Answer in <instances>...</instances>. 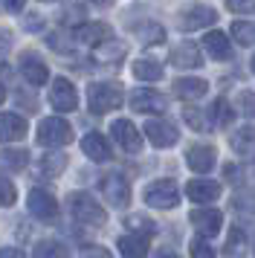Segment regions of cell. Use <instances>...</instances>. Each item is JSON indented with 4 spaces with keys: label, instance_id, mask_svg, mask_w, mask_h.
Masks as SVG:
<instances>
[{
    "label": "cell",
    "instance_id": "6da1fadb",
    "mask_svg": "<svg viewBox=\"0 0 255 258\" xmlns=\"http://www.w3.org/2000/svg\"><path fill=\"white\" fill-rule=\"evenodd\" d=\"M67 203H70V215H73L81 226H102V223L107 221V212H104L102 206L96 203V198L87 195V191H73L67 198Z\"/></svg>",
    "mask_w": 255,
    "mask_h": 258
},
{
    "label": "cell",
    "instance_id": "7a4b0ae2",
    "mask_svg": "<svg viewBox=\"0 0 255 258\" xmlns=\"http://www.w3.org/2000/svg\"><path fill=\"white\" fill-rule=\"evenodd\" d=\"M119 105H122V84L93 82L87 87V107H90V113H110Z\"/></svg>",
    "mask_w": 255,
    "mask_h": 258
},
{
    "label": "cell",
    "instance_id": "3957f363",
    "mask_svg": "<svg viewBox=\"0 0 255 258\" xmlns=\"http://www.w3.org/2000/svg\"><path fill=\"white\" fill-rule=\"evenodd\" d=\"M35 140L44 148H64V145L73 142V125L61 116H46V119H41Z\"/></svg>",
    "mask_w": 255,
    "mask_h": 258
},
{
    "label": "cell",
    "instance_id": "277c9868",
    "mask_svg": "<svg viewBox=\"0 0 255 258\" xmlns=\"http://www.w3.org/2000/svg\"><path fill=\"white\" fill-rule=\"evenodd\" d=\"M145 203L154 206V209H174L180 203V188L174 180H154L145 186Z\"/></svg>",
    "mask_w": 255,
    "mask_h": 258
},
{
    "label": "cell",
    "instance_id": "5b68a950",
    "mask_svg": "<svg viewBox=\"0 0 255 258\" xmlns=\"http://www.w3.org/2000/svg\"><path fill=\"white\" fill-rule=\"evenodd\" d=\"M49 105H52V110H58V113L76 110V107H79V90H76V84L70 82V79H64V76L52 79V87H49Z\"/></svg>",
    "mask_w": 255,
    "mask_h": 258
},
{
    "label": "cell",
    "instance_id": "8992f818",
    "mask_svg": "<svg viewBox=\"0 0 255 258\" xmlns=\"http://www.w3.org/2000/svg\"><path fill=\"white\" fill-rule=\"evenodd\" d=\"M215 21H218V12H215L212 6H203V3H192V6L180 9V15H177V26H180L183 32L203 29V26L215 24Z\"/></svg>",
    "mask_w": 255,
    "mask_h": 258
},
{
    "label": "cell",
    "instance_id": "52a82bcc",
    "mask_svg": "<svg viewBox=\"0 0 255 258\" xmlns=\"http://www.w3.org/2000/svg\"><path fill=\"white\" fill-rule=\"evenodd\" d=\"M26 206H29V215L38 218V221H55L61 206H58V200L52 191H46V188H32L29 191V198H26Z\"/></svg>",
    "mask_w": 255,
    "mask_h": 258
},
{
    "label": "cell",
    "instance_id": "ba28073f",
    "mask_svg": "<svg viewBox=\"0 0 255 258\" xmlns=\"http://www.w3.org/2000/svg\"><path fill=\"white\" fill-rule=\"evenodd\" d=\"M18 67H21V76H23L29 84H32V87H41V84L49 82V67H46V61L41 58L38 52H32V49L21 52Z\"/></svg>",
    "mask_w": 255,
    "mask_h": 258
},
{
    "label": "cell",
    "instance_id": "9c48e42d",
    "mask_svg": "<svg viewBox=\"0 0 255 258\" xmlns=\"http://www.w3.org/2000/svg\"><path fill=\"white\" fill-rule=\"evenodd\" d=\"M188 221L195 226L200 238H212V235L220 232V226H223V215L218 209H212V206H197V209L188 212Z\"/></svg>",
    "mask_w": 255,
    "mask_h": 258
},
{
    "label": "cell",
    "instance_id": "30bf717a",
    "mask_svg": "<svg viewBox=\"0 0 255 258\" xmlns=\"http://www.w3.org/2000/svg\"><path fill=\"white\" fill-rule=\"evenodd\" d=\"M145 137L151 140L154 148H171L180 140L177 128H174L171 122H165V119H148L145 122Z\"/></svg>",
    "mask_w": 255,
    "mask_h": 258
},
{
    "label": "cell",
    "instance_id": "8fae6325",
    "mask_svg": "<svg viewBox=\"0 0 255 258\" xmlns=\"http://www.w3.org/2000/svg\"><path fill=\"white\" fill-rule=\"evenodd\" d=\"M102 191L107 203L116 206V209H125L128 203H131V183H128L122 174H107L102 180Z\"/></svg>",
    "mask_w": 255,
    "mask_h": 258
},
{
    "label": "cell",
    "instance_id": "7c38bea8",
    "mask_svg": "<svg viewBox=\"0 0 255 258\" xmlns=\"http://www.w3.org/2000/svg\"><path fill=\"white\" fill-rule=\"evenodd\" d=\"M110 137H113L128 154H137L142 148V134L137 131V125L131 122V119H116L113 125H110Z\"/></svg>",
    "mask_w": 255,
    "mask_h": 258
},
{
    "label": "cell",
    "instance_id": "4fadbf2b",
    "mask_svg": "<svg viewBox=\"0 0 255 258\" xmlns=\"http://www.w3.org/2000/svg\"><path fill=\"white\" fill-rule=\"evenodd\" d=\"M73 38L79 41V44H87V47H99L104 41H110L113 38V29L102 21H84V24L73 32Z\"/></svg>",
    "mask_w": 255,
    "mask_h": 258
},
{
    "label": "cell",
    "instance_id": "5bb4252c",
    "mask_svg": "<svg viewBox=\"0 0 255 258\" xmlns=\"http://www.w3.org/2000/svg\"><path fill=\"white\" fill-rule=\"evenodd\" d=\"M185 163H188L192 171L206 174V171H212L215 163H218V151H215L212 145H192V148L185 151Z\"/></svg>",
    "mask_w": 255,
    "mask_h": 258
},
{
    "label": "cell",
    "instance_id": "9a60e30c",
    "mask_svg": "<svg viewBox=\"0 0 255 258\" xmlns=\"http://www.w3.org/2000/svg\"><path fill=\"white\" fill-rule=\"evenodd\" d=\"M165 107H168V102L157 90H137L131 96V110L134 113H162Z\"/></svg>",
    "mask_w": 255,
    "mask_h": 258
},
{
    "label": "cell",
    "instance_id": "2e32d148",
    "mask_svg": "<svg viewBox=\"0 0 255 258\" xmlns=\"http://www.w3.org/2000/svg\"><path fill=\"white\" fill-rule=\"evenodd\" d=\"M81 151L87 154V160H93V163H107V160L113 157L107 137H102L99 131H90V134L81 140Z\"/></svg>",
    "mask_w": 255,
    "mask_h": 258
},
{
    "label": "cell",
    "instance_id": "e0dca14e",
    "mask_svg": "<svg viewBox=\"0 0 255 258\" xmlns=\"http://www.w3.org/2000/svg\"><path fill=\"white\" fill-rule=\"evenodd\" d=\"M26 119L18 113H0V142H21L26 137Z\"/></svg>",
    "mask_w": 255,
    "mask_h": 258
},
{
    "label": "cell",
    "instance_id": "ac0fdd59",
    "mask_svg": "<svg viewBox=\"0 0 255 258\" xmlns=\"http://www.w3.org/2000/svg\"><path fill=\"white\" fill-rule=\"evenodd\" d=\"M171 64L174 67H180V70H195V67H200V49H197V44H192V41H183V44H177V47L171 49Z\"/></svg>",
    "mask_w": 255,
    "mask_h": 258
},
{
    "label": "cell",
    "instance_id": "d6986e66",
    "mask_svg": "<svg viewBox=\"0 0 255 258\" xmlns=\"http://www.w3.org/2000/svg\"><path fill=\"white\" fill-rule=\"evenodd\" d=\"M185 195H188L192 203H212L220 195V183H215V180H188Z\"/></svg>",
    "mask_w": 255,
    "mask_h": 258
},
{
    "label": "cell",
    "instance_id": "ffe728a7",
    "mask_svg": "<svg viewBox=\"0 0 255 258\" xmlns=\"http://www.w3.org/2000/svg\"><path fill=\"white\" fill-rule=\"evenodd\" d=\"M209 90V84L203 79H195V76H183V79H177L174 82V93L185 99V102H195V99H203Z\"/></svg>",
    "mask_w": 255,
    "mask_h": 258
},
{
    "label": "cell",
    "instance_id": "44dd1931",
    "mask_svg": "<svg viewBox=\"0 0 255 258\" xmlns=\"http://www.w3.org/2000/svg\"><path fill=\"white\" fill-rule=\"evenodd\" d=\"M29 163V151L26 148H0V171L18 174Z\"/></svg>",
    "mask_w": 255,
    "mask_h": 258
},
{
    "label": "cell",
    "instance_id": "7402d4cb",
    "mask_svg": "<svg viewBox=\"0 0 255 258\" xmlns=\"http://www.w3.org/2000/svg\"><path fill=\"white\" fill-rule=\"evenodd\" d=\"M119 252H122V258H145L148 255V238L145 235H122L119 238Z\"/></svg>",
    "mask_w": 255,
    "mask_h": 258
},
{
    "label": "cell",
    "instance_id": "603a6c76",
    "mask_svg": "<svg viewBox=\"0 0 255 258\" xmlns=\"http://www.w3.org/2000/svg\"><path fill=\"white\" fill-rule=\"evenodd\" d=\"M203 47H206V52L212 55V58H218V61H226L232 55L229 38L223 35V32H218V29H212V32L203 38Z\"/></svg>",
    "mask_w": 255,
    "mask_h": 258
},
{
    "label": "cell",
    "instance_id": "cb8c5ba5",
    "mask_svg": "<svg viewBox=\"0 0 255 258\" xmlns=\"http://www.w3.org/2000/svg\"><path fill=\"white\" fill-rule=\"evenodd\" d=\"M232 151L238 154V157H255V128H241L232 134Z\"/></svg>",
    "mask_w": 255,
    "mask_h": 258
},
{
    "label": "cell",
    "instance_id": "d4e9b609",
    "mask_svg": "<svg viewBox=\"0 0 255 258\" xmlns=\"http://www.w3.org/2000/svg\"><path fill=\"white\" fill-rule=\"evenodd\" d=\"M125 44H119V41H104V44H99L96 47V52H93V58L99 61V64H119V61L125 58Z\"/></svg>",
    "mask_w": 255,
    "mask_h": 258
},
{
    "label": "cell",
    "instance_id": "484cf974",
    "mask_svg": "<svg viewBox=\"0 0 255 258\" xmlns=\"http://www.w3.org/2000/svg\"><path fill=\"white\" fill-rule=\"evenodd\" d=\"M67 168V154H46V157H41V163H38V174L44 177H58L61 171Z\"/></svg>",
    "mask_w": 255,
    "mask_h": 258
},
{
    "label": "cell",
    "instance_id": "4316f807",
    "mask_svg": "<svg viewBox=\"0 0 255 258\" xmlns=\"http://www.w3.org/2000/svg\"><path fill=\"white\" fill-rule=\"evenodd\" d=\"M134 76H137L139 82H160L162 79V67L157 64V61H148V58H139L134 61Z\"/></svg>",
    "mask_w": 255,
    "mask_h": 258
},
{
    "label": "cell",
    "instance_id": "83f0119b",
    "mask_svg": "<svg viewBox=\"0 0 255 258\" xmlns=\"http://www.w3.org/2000/svg\"><path fill=\"white\" fill-rule=\"evenodd\" d=\"M232 110L243 119H252L255 116V93L252 90H238L235 99H232Z\"/></svg>",
    "mask_w": 255,
    "mask_h": 258
},
{
    "label": "cell",
    "instance_id": "f1b7e54d",
    "mask_svg": "<svg viewBox=\"0 0 255 258\" xmlns=\"http://www.w3.org/2000/svg\"><path fill=\"white\" fill-rule=\"evenodd\" d=\"M137 38L145 44V47H154V44H162V41H165V29H162L160 24L148 21V24H142L137 29Z\"/></svg>",
    "mask_w": 255,
    "mask_h": 258
},
{
    "label": "cell",
    "instance_id": "f546056e",
    "mask_svg": "<svg viewBox=\"0 0 255 258\" xmlns=\"http://www.w3.org/2000/svg\"><path fill=\"white\" fill-rule=\"evenodd\" d=\"M35 258H70V252H67V246L61 244V241L46 238V241H38V246H35Z\"/></svg>",
    "mask_w": 255,
    "mask_h": 258
},
{
    "label": "cell",
    "instance_id": "4dcf8cb0",
    "mask_svg": "<svg viewBox=\"0 0 255 258\" xmlns=\"http://www.w3.org/2000/svg\"><path fill=\"white\" fill-rule=\"evenodd\" d=\"M232 209L241 215H252L255 212V188H238L232 195Z\"/></svg>",
    "mask_w": 255,
    "mask_h": 258
},
{
    "label": "cell",
    "instance_id": "1f68e13d",
    "mask_svg": "<svg viewBox=\"0 0 255 258\" xmlns=\"http://www.w3.org/2000/svg\"><path fill=\"white\" fill-rule=\"evenodd\" d=\"M232 38H235V44H241V47H252L255 44V26L249 21H232Z\"/></svg>",
    "mask_w": 255,
    "mask_h": 258
},
{
    "label": "cell",
    "instance_id": "d6a6232c",
    "mask_svg": "<svg viewBox=\"0 0 255 258\" xmlns=\"http://www.w3.org/2000/svg\"><path fill=\"white\" fill-rule=\"evenodd\" d=\"M183 119H185V122H188V128L200 131V134H203V131H209V128H212V122H209V119H206V113H203L200 107H185V110H183Z\"/></svg>",
    "mask_w": 255,
    "mask_h": 258
},
{
    "label": "cell",
    "instance_id": "836d02e7",
    "mask_svg": "<svg viewBox=\"0 0 255 258\" xmlns=\"http://www.w3.org/2000/svg\"><path fill=\"white\" fill-rule=\"evenodd\" d=\"M125 223H128V226H131V229H134L137 235H145V238H151V235L157 232L154 221H151V218H145V215H131Z\"/></svg>",
    "mask_w": 255,
    "mask_h": 258
},
{
    "label": "cell",
    "instance_id": "e575fe53",
    "mask_svg": "<svg viewBox=\"0 0 255 258\" xmlns=\"http://www.w3.org/2000/svg\"><path fill=\"white\" fill-rule=\"evenodd\" d=\"M188 252H192V258H215V249H212V244H209L206 238H192V244H188Z\"/></svg>",
    "mask_w": 255,
    "mask_h": 258
},
{
    "label": "cell",
    "instance_id": "d590c367",
    "mask_svg": "<svg viewBox=\"0 0 255 258\" xmlns=\"http://www.w3.org/2000/svg\"><path fill=\"white\" fill-rule=\"evenodd\" d=\"M15 200H18V188H15V183H9L6 177H0V209L12 206Z\"/></svg>",
    "mask_w": 255,
    "mask_h": 258
},
{
    "label": "cell",
    "instance_id": "8d00e7d4",
    "mask_svg": "<svg viewBox=\"0 0 255 258\" xmlns=\"http://www.w3.org/2000/svg\"><path fill=\"white\" fill-rule=\"evenodd\" d=\"M212 110H215V122H218V125H229V122H232V113H235L226 99H218Z\"/></svg>",
    "mask_w": 255,
    "mask_h": 258
},
{
    "label": "cell",
    "instance_id": "74e56055",
    "mask_svg": "<svg viewBox=\"0 0 255 258\" xmlns=\"http://www.w3.org/2000/svg\"><path fill=\"white\" fill-rule=\"evenodd\" d=\"M81 258H113L110 255V249H104V246L99 244H87V246H81Z\"/></svg>",
    "mask_w": 255,
    "mask_h": 258
},
{
    "label": "cell",
    "instance_id": "f35d334b",
    "mask_svg": "<svg viewBox=\"0 0 255 258\" xmlns=\"http://www.w3.org/2000/svg\"><path fill=\"white\" fill-rule=\"evenodd\" d=\"M226 6H229L232 12H238V15L255 12V0H226Z\"/></svg>",
    "mask_w": 255,
    "mask_h": 258
},
{
    "label": "cell",
    "instance_id": "ab89813d",
    "mask_svg": "<svg viewBox=\"0 0 255 258\" xmlns=\"http://www.w3.org/2000/svg\"><path fill=\"white\" fill-rule=\"evenodd\" d=\"M23 6H26V0H0V9H3L6 15L23 12Z\"/></svg>",
    "mask_w": 255,
    "mask_h": 258
},
{
    "label": "cell",
    "instance_id": "60d3db41",
    "mask_svg": "<svg viewBox=\"0 0 255 258\" xmlns=\"http://www.w3.org/2000/svg\"><path fill=\"white\" fill-rule=\"evenodd\" d=\"M243 246V235H241V229H232V235H229V241H226V249H229L232 255L238 252Z\"/></svg>",
    "mask_w": 255,
    "mask_h": 258
},
{
    "label": "cell",
    "instance_id": "b9f144b4",
    "mask_svg": "<svg viewBox=\"0 0 255 258\" xmlns=\"http://www.w3.org/2000/svg\"><path fill=\"white\" fill-rule=\"evenodd\" d=\"M26 29H29V32H38V29H44V18H41V15H26Z\"/></svg>",
    "mask_w": 255,
    "mask_h": 258
},
{
    "label": "cell",
    "instance_id": "7bdbcfd3",
    "mask_svg": "<svg viewBox=\"0 0 255 258\" xmlns=\"http://www.w3.org/2000/svg\"><path fill=\"white\" fill-rule=\"evenodd\" d=\"M0 258H26V255H23L18 246H3L0 249Z\"/></svg>",
    "mask_w": 255,
    "mask_h": 258
},
{
    "label": "cell",
    "instance_id": "ee69618b",
    "mask_svg": "<svg viewBox=\"0 0 255 258\" xmlns=\"http://www.w3.org/2000/svg\"><path fill=\"white\" fill-rule=\"evenodd\" d=\"M12 44V32H6V29H0V52H6Z\"/></svg>",
    "mask_w": 255,
    "mask_h": 258
},
{
    "label": "cell",
    "instance_id": "f6af8a7d",
    "mask_svg": "<svg viewBox=\"0 0 255 258\" xmlns=\"http://www.w3.org/2000/svg\"><path fill=\"white\" fill-rule=\"evenodd\" d=\"M154 258H180V255H177V252H171V249H160Z\"/></svg>",
    "mask_w": 255,
    "mask_h": 258
},
{
    "label": "cell",
    "instance_id": "bcb514c9",
    "mask_svg": "<svg viewBox=\"0 0 255 258\" xmlns=\"http://www.w3.org/2000/svg\"><path fill=\"white\" fill-rule=\"evenodd\" d=\"M226 177H241V171H238L235 165H226Z\"/></svg>",
    "mask_w": 255,
    "mask_h": 258
},
{
    "label": "cell",
    "instance_id": "7dc6e473",
    "mask_svg": "<svg viewBox=\"0 0 255 258\" xmlns=\"http://www.w3.org/2000/svg\"><path fill=\"white\" fill-rule=\"evenodd\" d=\"M90 3H96V6H110L113 0H90Z\"/></svg>",
    "mask_w": 255,
    "mask_h": 258
},
{
    "label": "cell",
    "instance_id": "c3c4849f",
    "mask_svg": "<svg viewBox=\"0 0 255 258\" xmlns=\"http://www.w3.org/2000/svg\"><path fill=\"white\" fill-rule=\"evenodd\" d=\"M3 102H6V90H3V87H0V105H3Z\"/></svg>",
    "mask_w": 255,
    "mask_h": 258
},
{
    "label": "cell",
    "instance_id": "681fc988",
    "mask_svg": "<svg viewBox=\"0 0 255 258\" xmlns=\"http://www.w3.org/2000/svg\"><path fill=\"white\" fill-rule=\"evenodd\" d=\"M252 73H255V58H252Z\"/></svg>",
    "mask_w": 255,
    "mask_h": 258
},
{
    "label": "cell",
    "instance_id": "f907efd6",
    "mask_svg": "<svg viewBox=\"0 0 255 258\" xmlns=\"http://www.w3.org/2000/svg\"><path fill=\"white\" fill-rule=\"evenodd\" d=\"M44 3H55V0H44Z\"/></svg>",
    "mask_w": 255,
    "mask_h": 258
}]
</instances>
